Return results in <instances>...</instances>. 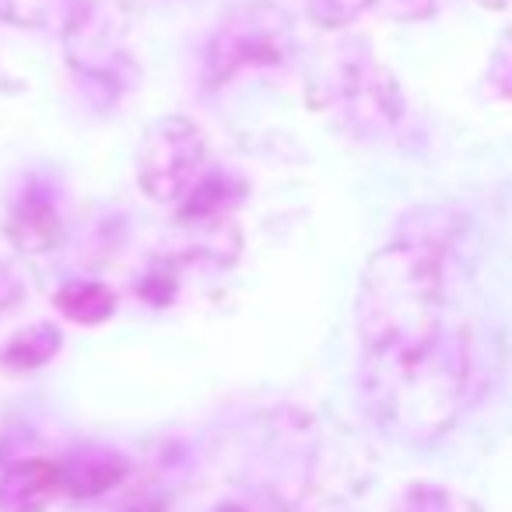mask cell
Listing matches in <instances>:
<instances>
[{
	"label": "cell",
	"instance_id": "277c9868",
	"mask_svg": "<svg viewBox=\"0 0 512 512\" xmlns=\"http://www.w3.org/2000/svg\"><path fill=\"white\" fill-rule=\"evenodd\" d=\"M323 88V109L337 113V120L355 127L358 134H379L393 127L400 116V92L393 74L383 71L372 57H337L327 67Z\"/></svg>",
	"mask_w": 512,
	"mask_h": 512
},
{
	"label": "cell",
	"instance_id": "6da1fadb",
	"mask_svg": "<svg viewBox=\"0 0 512 512\" xmlns=\"http://www.w3.org/2000/svg\"><path fill=\"white\" fill-rule=\"evenodd\" d=\"M442 267L428 246L379 249L358 288V330L376 365H404L439 348Z\"/></svg>",
	"mask_w": 512,
	"mask_h": 512
},
{
	"label": "cell",
	"instance_id": "8992f818",
	"mask_svg": "<svg viewBox=\"0 0 512 512\" xmlns=\"http://www.w3.org/2000/svg\"><path fill=\"white\" fill-rule=\"evenodd\" d=\"M8 239L18 253L36 256L46 249L64 242V221H60L57 207L43 197H29L11 211L8 218Z\"/></svg>",
	"mask_w": 512,
	"mask_h": 512
},
{
	"label": "cell",
	"instance_id": "9c48e42d",
	"mask_svg": "<svg viewBox=\"0 0 512 512\" xmlns=\"http://www.w3.org/2000/svg\"><path fill=\"white\" fill-rule=\"evenodd\" d=\"M57 351H60V330L50 327V323H36V327L18 330V334L11 337V344L4 348L0 362L11 372H29V369L46 365Z\"/></svg>",
	"mask_w": 512,
	"mask_h": 512
},
{
	"label": "cell",
	"instance_id": "30bf717a",
	"mask_svg": "<svg viewBox=\"0 0 512 512\" xmlns=\"http://www.w3.org/2000/svg\"><path fill=\"white\" fill-rule=\"evenodd\" d=\"M365 8H372V0H313V18L323 29H341L355 22Z\"/></svg>",
	"mask_w": 512,
	"mask_h": 512
},
{
	"label": "cell",
	"instance_id": "5b68a950",
	"mask_svg": "<svg viewBox=\"0 0 512 512\" xmlns=\"http://www.w3.org/2000/svg\"><path fill=\"white\" fill-rule=\"evenodd\" d=\"M120 36L123 22L116 18V11L109 4H99V0L81 4L64 32L67 57L88 78H113L116 64L127 60L120 50Z\"/></svg>",
	"mask_w": 512,
	"mask_h": 512
},
{
	"label": "cell",
	"instance_id": "7a4b0ae2",
	"mask_svg": "<svg viewBox=\"0 0 512 512\" xmlns=\"http://www.w3.org/2000/svg\"><path fill=\"white\" fill-rule=\"evenodd\" d=\"M295 36L292 22L274 4H246L232 18H225L207 46V74L214 85L249 71V67H278L292 57Z\"/></svg>",
	"mask_w": 512,
	"mask_h": 512
},
{
	"label": "cell",
	"instance_id": "52a82bcc",
	"mask_svg": "<svg viewBox=\"0 0 512 512\" xmlns=\"http://www.w3.org/2000/svg\"><path fill=\"white\" fill-rule=\"evenodd\" d=\"M60 484V470L53 463L32 460L11 470L0 481V509L4 512H39L53 498Z\"/></svg>",
	"mask_w": 512,
	"mask_h": 512
},
{
	"label": "cell",
	"instance_id": "3957f363",
	"mask_svg": "<svg viewBox=\"0 0 512 512\" xmlns=\"http://www.w3.org/2000/svg\"><path fill=\"white\" fill-rule=\"evenodd\" d=\"M207 158V137L186 116H162L148 127L137 151V183L158 204L186 200L200 183Z\"/></svg>",
	"mask_w": 512,
	"mask_h": 512
},
{
	"label": "cell",
	"instance_id": "8fae6325",
	"mask_svg": "<svg viewBox=\"0 0 512 512\" xmlns=\"http://www.w3.org/2000/svg\"><path fill=\"white\" fill-rule=\"evenodd\" d=\"M372 8L386 11L390 18H421L432 11V0H372Z\"/></svg>",
	"mask_w": 512,
	"mask_h": 512
},
{
	"label": "cell",
	"instance_id": "ba28073f",
	"mask_svg": "<svg viewBox=\"0 0 512 512\" xmlns=\"http://www.w3.org/2000/svg\"><path fill=\"white\" fill-rule=\"evenodd\" d=\"M57 309L74 323H102L113 316L116 295L99 281H71L57 292Z\"/></svg>",
	"mask_w": 512,
	"mask_h": 512
}]
</instances>
